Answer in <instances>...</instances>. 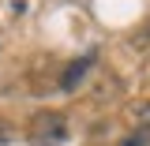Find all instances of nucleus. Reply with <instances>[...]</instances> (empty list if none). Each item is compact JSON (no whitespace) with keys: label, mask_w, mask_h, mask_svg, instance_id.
Masks as SVG:
<instances>
[{"label":"nucleus","mask_w":150,"mask_h":146,"mask_svg":"<svg viewBox=\"0 0 150 146\" xmlns=\"http://www.w3.org/2000/svg\"><path fill=\"white\" fill-rule=\"evenodd\" d=\"M30 142L34 146H60L68 142V124L56 112H38L30 120Z\"/></svg>","instance_id":"f257e3e1"},{"label":"nucleus","mask_w":150,"mask_h":146,"mask_svg":"<svg viewBox=\"0 0 150 146\" xmlns=\"http://www.w3.org/2000/svg\"><path fill=\"white\" fill-rule=\"evenodd\" d=\"M94 64V56H83L79 64H71L68 71H64V79H60V90H75L79 83H83V75H86V68Z\"/></svg>","instance_id":"f03ea898"},{"label":"nucleus","mask_w":150,"mask_h":146,"mask_svg":"<svg viewBox=\"0 0 150 146\" xmlns=\"http://www.w3.org/2000/svg\"><path fill=\"white\" fill-rule=\"evenodd\" d=\"M116 146H150V131H131V135H124V139H120V142Z\"/></svg>","instance_id":"7ed1b4c3"},{"label":"nucleus","mask_w":150,"mask_h":146,"mask_svg":"<svg viewBox=\"0 0 150 146\" xmlns=\"http://www.w3.org/2000/svg\"><path fill=\"white\" fill-rule=\"evenodd\" d=\"M131 49H139V53H150V23L139 30V34H131Z\"/></svg>","instance_id":"20e7f679"},{"label":"nucleus","mask_w":150,"mask_h":146,"mask_svg":"<svg viewBox=\"0 0 150 146\" xmlns=\"http://www.w3.org/2000/svg\"><path fill=\"white\" fill-rule=\"evenodd\" d=\"M131 112H135V124H139L143 131H150V101H143V105H135Z\"/></svg>","instance_id":"39448f33"}]
</instances>
